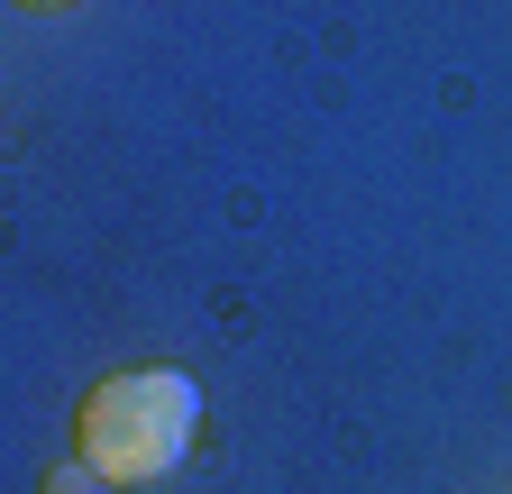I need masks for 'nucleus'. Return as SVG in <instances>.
I'll return each instance as SVG.
<instances>
[{"mask_svg": "<svg viewBox=\"0 0 512 494\" xmlns=\"http://www.w3.org/2000/svg\"><path fill=\"white\" fill-rule=\"evenodd\" d=\"M202 440V385L183 366H119L74 403V449L101 485H156Z\"/></svg>", "mask_w": 512, "mask_h": 494, "instance_id": "1", "label": "nucleus"}, {"mask_svg": "<svg viewBox=\"0 0 512 494\" xmlns=\"http://www.w3.org/2000/svg\"><path fill=\"white\" fill-rule=\"evenodd\" d=\"M28 10H64V0H28Z\"/></svg>", "mask_w": 512, "mask_h": 494, "instance_id": "3", "label": "nucleus"}, {"mask_svg": "<svg viewBox=\"0 0 512 494\" xmlns=\"http://www.w3.org/2000/svg\"><path fill=\"white\" fill-rule=\"evenodd\" d=\"M46 494H101V476H92V467H55Z\"/></svg>", "mask_w": 512, "mask_h": 494, "instance_id": "2", "label": "nucleus"}]
</instances>
